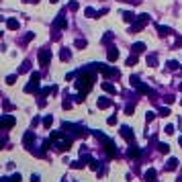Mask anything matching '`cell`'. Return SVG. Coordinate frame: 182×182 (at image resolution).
I'll list each match as a JSON object with an SVG mask.
<instances>
[{
	"instance_id": "6da1fadb",
	"label": "cell",
	"mask_w": 182,
	"mask_h": 182,
	"mask_svg": "<svg viewBox=\"0 0 182 182\" xmlns=\"http://www.w3.org/2000/svg\"><path fill=\"white\" fill-rule=\"evenodd\" d=\"M51 60V51L49 49H41V53H39V61H41V66H45L47 61Z\"/></svg>"
},
{
	"instance_id": "7a4b0ae2",
	"label": "cell",
	"mask_w": 182,
	"mask_h": 182,
	"mask_svg": "<svg viewBox=\"0 0 182 182\" xmlns=\"http://www.w3.org/2000/svg\"><path fill=\"white\" fill-rule=\"evenodd\" d=\"M13 125H14V119H13V117H4V119H2V127H4V129L13 127Z\"/></svg>"
},
{
	"instance_id": "3957f363",
	"label": "cell",
	"mask_w": 182,
	"mask_h": 182,
	"mask_svg": "<svg viewBox=\"0 0 182 182\" xmlns=\"http://www.w3.org/2000/svg\"><path fill=\"white\" fill-rule=\"evenodd\" d=\"M117 57H119V51H117V49L113 47V49H111V51H108V60L113 61V60H117Z\"/></svg>"
},
{
	"instance_id": "277c9868",
	"label": "cell",
	"mask_w": 182,
	"mask_h": 182,
	"mask_svg": "<svg viewBox=\"0 0 182 182\" xmlns=\"http://www.w3.org/2000/svg\"><path fill=\"white\" fill-rule=\"evenodd\" d=\"M143 49H145V45H143V43H135V45H133V51H135V53H141Z\"/></svg>"
},
{
	"instance_id": "5b68a950",
	"label": "cell",
	"mask_w": 182,
	"mask_h": 182,
	"mask_svg": "<svg viewBox=\"0 0 182 182\" xmlns=\"http://www.w3.org/2000/svg\"><path fill=\"white\" fill-rule=\"evenodd\" d=\"M121 131H123V137H127V139H133V133L129 131V127H123Z\"/></svg>"
},
{
	"instance_id": "8992f818",
	"label": "cell",
	"mask_w": 182,
	"mask_h": 182,
	"mask_svg": "<svg viewBox=\"0 0 182 182\" xmlns=\"http://www.w3.org/2000/svg\"><path fill=\"white\" fill-rule=\"evenodd\" d=\"M108 104H111V100H107V98H102V100H98V107H100V108H107Z\"/></svg>"
},
{
	"instance_id": "52a82bcc",
	"label": "cell",
	"mask_w": 182,
	"mask_h": 182,
	"mask_svg": "<svg viewBox=\"0 0 182 182\" xmlns=\"http://www.w3.org/2000/svg\"><path fill=\"white\" fill-rule=\"evenodd\" d=\"M8 29H19V23L16 20H8Z\"/></svg>"
},
{
	"instance_id": "ba28073f",
	"label": "cell",
	"mask_w": 182,
	"mask_h": 182,
	"mask_svg": "<svg viewBox=\"0 0 182 182\" xmlns=\"http://www.w3.org/2000/svg\"><path fill=\"white\" fill-rule=\"evenodd\" d=\"M160 35H162V37L164 35H170V29L168 27H160Z\"/></svg>"
},
{
	"instance_id": "9c48e42d",
	"label": "cell",
	"mask_w": 182,
	"mask_h": 182,
	"mask_svg": "<svg viewBox=\"0 0 182 182\" xmlns=\"http://www.w3.org/2000/svg\"><path fill=\"white\" fill-rule=\"evenodd\" d=\"M123 16H125V20H133V19H135V14H133V13H125Z\"/></svg>"
},
{
	"instance_id": "30bf717a",
	"label": "cell",
	"mask_w": 182,
	"mask_h": 182,
	"mask_svg": "<svg viewBox=\"0 0 182 182\" xmlns=\"http://www.w3.org/2000/svg\"><path fill=\"white\" fill-rule=\"evenodd\" d=\"M176 164H178L176 160H170V162H168V170H174V168H176Z\"/></svg>"
},
{
	"instance_id": "8fae6325",
	"label": "cell",
	"mask_w": 182,
	"mask_h": 182,
	"mask_svg": "<svg viewBox=\"0 0 182 182\" xmlns=\"http://www.w3.org/2000/svg\"><path fill=\"white\" fill-rule=\"evenodd\" d=\"M160 151H164V154H168V151H170V147L166 145V143H162V145H160Z\"/></svg>"
},
{
	"instance_id": "7c38bea8",
	"label": "cell",
	"mask_w": 182,
	"mask_h": 182,
	"mask_svg": "<svg viewBox=\"0 0 182 182\" xmlns=\"http://www.w3.org/2000/svg\"><path fill=\"white\" fill-rule=\"evenodd\" d=\"M135 61H137V57H135V55H133V57H129V60H127V66H133Z\"/></svg>"
},
{
	"instance_id": "4fadbf2b",
	"label": "cell",
	"mask_w": 182,
	"mask_h": 182,
	"mask_svg": "<svg viewBox=\"0 0 182 182\" xmlns=\"http://www.w3.org/2000/svg\"><path fill=\"white\" fill-rule=\"evenodd\" d=\"M67 57H70V51H66V49H64V51H61V60H67Z\"/></svg>"
},
{
	"instance_id": "5bb4252c",
	"label": "cell",
	"mask_w": 182,
	"mask_h": 182,
	"mask_svg": "<svg viewBox=\"0 0 182 182\" xmlns=\"http://www.w3.org/2000/svg\"><path fill=\"white\" fill-rule=\"evenodd\" d=\"M104 88H107L108 92H117V90H115V86H111V84H104Z\"/></svg>"
},
{
	"instance_id": "9a60e30c",
	"label": "cell",
	"mask_w": 182,
	"mask_h": 182,
	"mask_svg": "<svg viewBox=\"0 0 182 182\" xmlns=\"http://www.w3.org/2000/svg\"><path fill=\"white\" fill-rule=\"evenodd\" d=\"M14 80H16V76H8V78H6L8 84H14Z\"/></svg>"
},
{
	"instance_id": "2e32d148",
	"label": "cell",
	"mask_w": 182,
	"mask_h": 182,
	"mask_svg": "<svg viewBox=\"0 0 182 182\" xmlns=\"http://www.w3.org/2000/svg\"><path fill=\"white\" fill-rule=\"evenodd\" d=\"M86 14H88V16H94L96 13H94V10H92V8H86Z\"/></svg>"
},
{
	"instance_id": "e0dca14e",
	"label": "cell",
	"mask_w": 182,
	"mask_h": 182,
	"mask_svg": "<svg viewBox=\"0 0 182 182\" xmlns=\"http://www.w3.org/2000/svg\"><path fill=\"white\" fill-rule=\"evenodd\" d=\"M168 66H170V70H176V67H178V64H176V61H170Z\"/></svg>"
},
{
	"instance_id": "ac0fdd59",
	"label": "cell",
	"mask_w": 182,
	"mask_h": 182,
	"mask_svg": "<svg viewBox=\"0 0 182 182\" xmlns=\"http://www.w3.org/2000/svg\"><path fill=\"white\" fill-rule=\"evenodd\" d=\"M137 154H139V151H137V149H135V147H133V149L129 147V155H137Z\"/></svg>"
},
{
	"instance_id": "d6986e66",
	"label": "cell",
	"mask_w": 182,
	"mask_h": 182,
	"mask_svg": "<svg viewBox=\"0 0 182 182\" xmlns=\"http://www.w3.org/2000/svg\"><path fill=\"white\" fill-rule=\"evenodd\" d=\"M31 182H39V176H31Z\"/></svg>"
}]
</instances>
